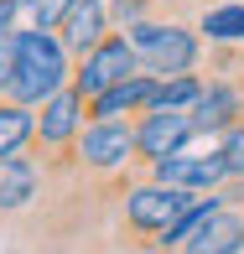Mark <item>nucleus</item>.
Instances as JSON below:
<instances>
[{"label": "nucleus", "mask_w": 244, "mask_h": 254, "mask_svg": "<svg viewBox=\"0 0 244 254\" xmlns=\"http://www.w3.org/2000/svg\"><path fill=\"white\" fill-rule=\"evenodd\" d=\"M31 130H37V114H31V104H16V99L0 94V156H26Z\"/></svg>", "instance_id": "nucleus-15"}, {"label": "nucleus", "mask_w": 244, "mask_h": 254, "mask_svg": "<svg viewBox=\"0 0 244 254\" xmlns=\"http://www.w3.org/2000/svg\"><path fill=\"white\" fill-rule=\"evenodd\" d=\"M166 254H244V207L224 202L213 192V207H208L187 228V239H182L177 249H166Z\"/></svg>", "instance_id": "nucleus-8"}, {"label": "nucleus", "mask_w": 244, "mask_h": 254, "mask_svg": "<svg viewBox=\"0 0 244 254\" xmlns=\"http://www.w3.org/2000/svg\"><path fill=\"white\" fill-rule=\"evenodd\" d=\"M151 10H161V16H192V10L213 5V0H146Z\"/></svg>", "instance_id": "nucleus-20"}, {"label": "nucleus", "mask_w": 244, "mask_h": 254, "mask_svg": "<svg viewBox=\"0 0 244 254\" xmlns=\"http://www.w3.org/2000/svg\"><path fill=\"white\" fill-rule=\"evenodd\" d=\"M197 88H203V73H171V78H161V99L156 104H187L197 99Z\"/></svg>", "instance_id": "nucleus-16"}, {"label": "nucleus", "mask_w": 244, "mask_h": 254, "mask_svg": "<svg viewBox=\"0 0 244 254\" xmlns=\"http://www.w3.org/2000/svg\"><path fill=\"white\" fill-rule=\"evenodd\" d=\"M203 197V192H187V187H171V182H141V187H125V202H120V228L125 239H135L141 249L156 244V234L171 223V218H182L187 207Z\"/></svg>", "instance_id": "nucleus-4"}, {"label": "nucleus", "mask_w": 244, "mask_h": 254, "mask_svg": "<svg viewBox=\"0 0 244 254\" xmlns=\"http://www.w3.org/2000/svg\"><path fill=\"white\" fill-rule=\"evenodd\" d=\"M146 171H151L156 182H171V187H187V192H213L218 182L229 177L218 151H208V156H182V151H171V156L151 161Z\"/></svg>", "instance_id": "nucleus-11"}, {"label": "nucleus", "mask_w": 244, "mask_h": 254, "mask_svg": "<svg viewBox=\"0 0 244 254\" xmlns=\"http://www.w3.org/2000/svg\"><path fill=\"white\" fill-rule=\"evenodd\" d=\"M68 78H73V67H68V47L57 42V31H42V26L10 31L5 99H16V104H42V99H52Z\"/></svg>", "instance_id": "nucleus-1"}, {"label": "nucleus", "mask_w": 244, "mask_h": 254, "mask_svg": "<svg viewBox=\"0 0 244 254\" xmlns=\"http://www.w3.org/2000/svg\"><path fill=\"white\" fill-rule=\"evenodd\" d=\"M197 37L208 42H244V0H213L197 10Z\"/></svg>", "instance_id": "nucleus-14"}, {"label": "nucleus", "mask_w": 244, "mask_h": 254, "mask_svg": "<svg viewBox=\"0 0 244 254\" xmlns=\"http://www.w3.org/2000/svg\"><path fill=\"white\" fill-rule=\"evenodd\" d=\"M141 67H151L156 78H171V73H192L197 57H203V37L197 26H187L182 16H141L125 26Z\"/></svg>", "instance_id": "nucleus-3"}, {"label": "nucleus", "mask_w": 244, "mask_h": 254, "mask_svg": "<svg viewBox=\"0 0 244 254\" xmlns=\"http://www.w3.org/2000/svg\"><path fill=\"white\" fill-rule=\"evenodd\" d=\"M135 67H141V57H135V47H130V37L125 31H104V37L88 47L83 57H78V73H73V88L83 99H94V94H104L109 83H120V78H130Z\"/></svg>", "instance_id": "nucleus-7"}, {"label": "nucleus", "mask_w": 244, "mask_h": 254, "mask_svg": "<svg viewBox=\"0 0 244 254\" xmlns=\"http://www.w3.org/2000/svg\"><path fill=\"white\" fill-rule=\"evenodd\" d=\"M47 187V171L31 156H0V218L5 213H26Z\"/></svg>", "instance_id": "nucleus-12"}, {"label": "nucleus", "mask_w": 244, "mask_h": 254, "mask_svg": "<svg viewBox=\"0 0 244 254\" xmlns=\"http://www.w3.org/2000/svg\"><path fill=\"white\" fill-rule=\"evenodd\" d=\"M104 16H109V31H125L130 21L151 16V5L146 0H104Z\"/></svg>", "instance_id": "nucleus-19"}, {"label": "nucleus", "mask_w": 244, "mask_h": 254, "mask_svg": "<svg viewBox=\"0 0 244 254\" xmlns=\"http://www.w3.org/2000/svg\"><path fill=\"white\" fill-rule=\"evenodd\" d=\"M187 140H197V125L182 104H151L135 114V166H151V161L182 151Z\"/></svg>", "instance_id": "nucleus-6"}, {"label": "nucleus", "mask_w": 244, "mask_h": 254, "mask_svg": "<svg viewBox=\"0 0 244 254\" xmlns=\"http://www.w3.org/2000/svg\"><path fill=\"white\" fill-rule=\"evenodd\" d=\"M239 88H244V73H239Z\"/></svg>", "instance_id": "nucleus-21"}, {"label": "nucleus", "mask_w": 244, "mask_h": 254, "mask_svg": "<svg viewBox=\"0 0 244 254\" xmlns=\"http://www.w3.org/2000/svg\"><path fill=\"white\" fill-rule=\"evenodd\" d=\"M161 99V78L151 73V67H135L130 78H120V83H109L104 94L83 99V120H135L141 109Z\"/></svg>", "instance_id": "nucleus-9"}, {"label": "nucleus", "mask_w": 244, "mask_h": 254, "mask_svg": "<svg viewBox=\"0 0 244 254\" xmlns=\"http://www.w3.org/2000/svg\"><path fill=\"white\" fill-rule=\"evenodd\" d=\"M218 156H224V171H229V177H244V120L224 130V145H218Z\"/></svg>", "instance_id": "nucleus-18"}, {"label": "nucleus", "mask_w": 244, "mask_h": 254, "mask_svg": "<svg viewBox=\"0 0 244 254\" xmlns=\"http://www.w3.org/2000/svg\"><path fill=\"white\" fill-rule=\"evenodd\" d=\"M73 161L83 177H120L135 166V120H83Z\"/></svg>", "instance_id": "nucleus-5"}, {"label": "nucleus", "mask_w": 244, "mask_h": 254, "mask_svg": "<svg viewBox=\"0 0 244 254\" xmlns=\"http://www.w3.org/2000/svg\"><path fill=\"white\" fill-rule=\"evenodd\" d=\"M78 130H83V94H78L73 78H68L52 99H42V114H37V130H31L26 156L37 161L47 177H73L78 171V161H73Z\"/></svg>", "instance_id": "nucleus-2"}, {"label": "nucleus", "mask_w": 244, "mask_h": 254, "mask_svg": "<svg viewBox=\"0 0 244 254\" xmlns=\"http://www.w3.org/2000/svg\"><path fill=\"white\" fill-rule=\"evenodd\" d=\"M109 31V16H104V0H73L68 16L57 21V42L68 47V57H83L94 42Z\"/></svg>", "instance_id": "nucleus-13"}, {"label": "nucleus", "mask_w": 244, "mask_h": 254, "mask_svg": "<svg viewBox=\"0 0 244 254\" xmlns=\"http://www.w3.org/2000/svg\"><path fill=\"white\" fill-rule=\"evenodd\" d=\"M68 5H73V0H21L26 21H31V26H42V31H57V21L68 16Z\"/></svg>", "instance_id": "nucleus-17"}, {"label": "nucleus", "mask_w": 244, "mask_h": 254, "mask_svg": "<svg viewBox=\"0 0 244 254\" xmlns=\"http://www.w3.org/2000/svg\"><path fill=\"white\" fill-rule=\"evenodd\" d=\"M187 114H192L197 135H224L229 125L244 120V88L234 78L213 73V78H203V88H197V99L187 104Z\"/></svg>", "instance_id": "nucleus-10"}]
</instances>
